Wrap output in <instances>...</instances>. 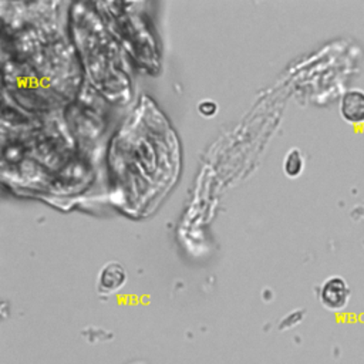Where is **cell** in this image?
Here are the masks:
<instances>
[{"mask_svg":"<svg viewBox=\"0 0 364 364\" xmlns=\"http://www.w3.org/2000/svg\"><path fill=\"white\" fill-rule=\"evenodd\" d=\"M321 304L328 310H340L346 307L350 299V287L340 276H331L323 282L318 291Z\"/></svg>","mask_w":364,"mask_h":364,"instance_id":"cell-1","label":"cell"},{"mask_svg":"<svg viewBox=\"0 0 364 364\" xmlns=\"http://www.w3.org/2000/svg\"><path fill=\"white\" fill-rule=\"evenodd\" d=\"M127 282V272L118 262H108L102 266L97 277V289L101 294H109L119 290Z\"/></svg>","mask_w":364,"mask_h":364,"instance_id":"cell-2","label":"cell"},{"mask_svg":"<svg viewBox=\"0 0 364 364\" xmlns=\"http://www.w3.org/2000/svg\"><path fill=\"white\" fill-rule=\"evenodd\" d=\"M340 114L350 124L364 122V91L360 88L346 91L340 100Z\"/></svg>","mask_w":364,"mask_h":364,"instance_id":"cell-3","label":"cell"},{"mask_svg":"<svg viewBox=\"0 0 364 364\" xmlns=\"http://www.w3.org/2000/svg\"><path fill=\"white\" fill-rule=\"evenodd\" d=\"M303 166H304V161H303L301 152L297 148H291L286 154V158H284V162H283L284 173L290 178H296L301 173Z\"/></svg>","mask_w":364,"mask_h":364,"instance_id":"cell-4","label":"cell"},{"mask_svg":"<svg viewBox=\"0 0 364 364\" xmlns=\"http://www.w3.org/2000/svg\"><path fill=\"white\" fill-rule=\"evenodd\" d=\"M198 109H199V112H200L203 117H212V115L216 112L218 107H216V104H215L213 101L206 100V101H202V102L199 104Z\"/></svg>","mask_w":364,"mask_h":364,"instance_id":"cell-5","label":"cell"}]
</instances>
